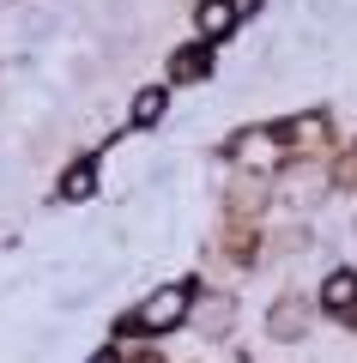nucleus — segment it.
Segmentation results:
<instances>
[{
    "mask_svg": "<svg viewBox=\"0 0 357 363\" xmlns=\"http://www.w3.org/2000/svg\"><path fill=\"white\" fill-rule=\"evenodd\" d=\"M182 315H188V285H164V291H152V297L140 303L133 327H145V333H170V327H182Z\"/></svg>",
    "mask_w": 357,
    "mask_h": 363,
    "instance_id": "obj_1",
    "label": "nucleus"
},
{
    "mask_svg": "<svg viewBox=\"0 0 357 363\" xmlns=\"http://www.w3.org/2000/svg\"><path fill=\"white\" fill-rule=\"evenodd\" d=\"M357 303V272H327V285H321V309H351Z\"/></svg>",
    "mask_w": 357,
    "mask_h": 363,
    "instance_id": "obj_2",
    "label": "nucleus"
},
{
    "mask_svg": "<svg viewBox=\"0 0 357 363\" xmlns=\"http://www.w3.org/2000/svg\"><path fill=\"white\" fill-rule=\"evenodd\" d=\"M230 25H236L230 0H200V37H230Z\"/></svg>",
    "mask_w": 357,
    "mask_h": 363,
    "instance_id": "obj_3",
    "label": "nucleus"
},
{
    "mask_svg": "<svg viewBox=\"0 0 357 363\" xmlns=\"http://www.w3.org/2000/svg\"><path fill=\"white\" fill-rule=\"evenodd\" d=\"M230 152L243 157V164H273V157H279V133H243Z\"/></svg>",
    "mask_w": 357,
    "mask_h": 363,
    "instance_id": "obj_4",
    "label": "nucleus"
},
{
    "mask_svg": "<svg viewBox=\"0 0 357 363\" xmlns=\"http://www.w3.org/2000/svg\"><path fill=\"white\" fill-rule=\"evenodd\" d=\"M128 116H133V128H152V121L164 116V85H145L140 97H133V109H128Z\"/></svg>",
    "mask_w": 357,
    "mask_h": 363,
    "instance_id": "obj_5",
    "label": "nucleus"
},
{
    "mask_svg": "<svg viewBox=\"0 0 357 363\" xmlns=\"http://www.w3.org/2000/svg\"><path fill=\"white\" fill-rule=\"evenodd\" d=\"M91 188H97V169H91V164H73V169H67V182H61V200H85Z\"/></svg>",
    "mask_w": 357,
    "mask_h": 363,
    "instance_id": "obj_6",
    "label": "nucleus"
},
{
    "mask_svg": "<svg viewBox=\"0 0 357 363\" xmlns=\"http://www.w3.org/2000/svg\"><path fill=\"white\" fill-rule=\"evenodd\" d=\"M273 333H279V339H297V333H303V303H279V309H273Z\"/></svg>",
    "mask_w": 357,
    "mask_h": 363,
    "instance_id": "obj_7",
    "label": "nucleus"
},
{
    "mask_svg": "<svg viewBox=\"0 0 357 363\" xmlns=\"http://www.w3.org/2000/svg\"><path fill=\"white\" fill-rule=\"evenodd\" d=\"M170 73H176V79H206V49H182V55H170Z\"/></svg>",
    "mask_w": 357,
    "mask_h": 363,
    "instance_id": "obj_8",
    "label": "nucleus"
},
{
    "mask_svg": "<svg viewBox=\"0 0 357 363\" xmlns=\"http://www.w3.org/2000/svg\"><path fill=\"white\" fill-rule=\"evenodd\" d=\"M230 6H236V18H248V13L260 6V0H230Z\"/></svg>",
    "mask_w": 357,
    "mask_h": 363,
    "instance_id": "obj_9",
    "label": "nucleus"
},
{
    "mask_svg": "<svg viewBox=\"0 0 357 363\" xmlns=\"http://www.w3.org/2000/svg\"><path fill=\"white\" fill-rule=\"evenodd\" d=\"M91 363H121V357H115V351H103V357H91Z\"/></svg>",
    "mask_w": 357,
    "mask_h": 363,
    "instance_id": "obj_10",
    "label": "nucleus"
}]
</instances>
